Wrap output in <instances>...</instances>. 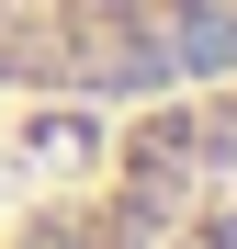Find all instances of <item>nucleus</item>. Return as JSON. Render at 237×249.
<instances>
[{"label":"nucleus","mask_w":237,"mask_h":249,"mask_svg":"<svg viewBox=\"0 0 237 249\" xmlns=\"http://www.w3.org/2000/svg\"><path fill=\"white\" fill-rule=\"evenodd\" d=\"M237 68V0H0V102L113 113Z\"/></svg>","instance_id":"f03ea898"},{"label":"nucleus","mask_w":237,"mask_h":249,"mask_svg":"<svg viewBox=\"0 0 237 249\" xmlns=\"http://www.w3.org/2000/svg\"><path fill=\"white\" fill-rule=\"evenodd\" d=\"M0 249H237V68L113 102L102 136L0 215Z\"/></svg>","instance_id":"f257e3e1"}]
</instances>
